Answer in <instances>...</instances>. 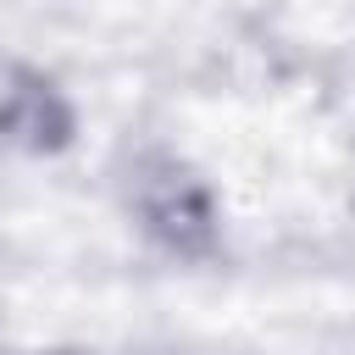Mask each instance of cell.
<instances>
[{
  "mask_svg": "<svg viewBox=\"0 0 355 355\" xmlns=\"http://www.w3.org/2000/svg\"><path fill=\"white\" fill-rule=\"evenodd\" d=\"M128 216L139 233L178 255V261H211L222 250V211L211 183L178 155V150H139L128 166Z\"/></svg>",
  "mask_w": 355,
  "mask_h": 355,
  "instance_id": "1",
  "label": "cell"
},
{
  "mask_svg": "<svg viewBox=\"0 0 355 355\" xmlns=\"http://www.w3.org/2000/svg\"><path fill=\"white\" fill-rule=\"evenodd\" d=\"M72 133H78V111L67 89L50 72L0 55V144L22 155H55L72 144Z\"/></svg>",
  "mask_w": 355,
  "mask_h": 355,
  "instance_id": "2",
  "label": "cell"
},
{
  "mask_svg": "<svg viewBox=\"0 0 355 355\" xmlns=\"http://www.w3.org/2000/svg\"><path fill=\"white\" fill-rule=\"evenodd\" d=\"M33 355H94V349H78V344H55V349H33Z\"/></svg>",
  "mask_w": 355,
  "mask_h": 355,
  "instance_id": "3",
  "label": "cell"
}]
</instances>
